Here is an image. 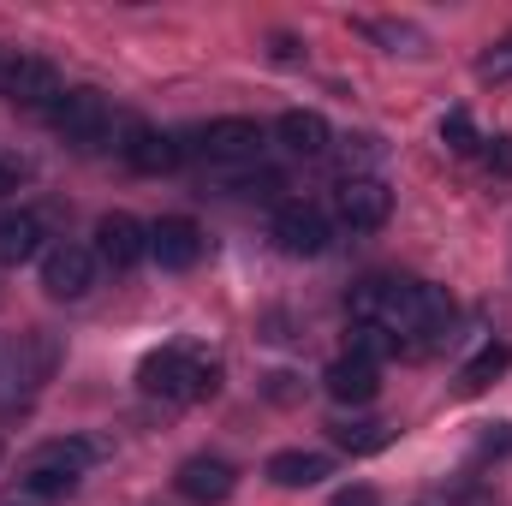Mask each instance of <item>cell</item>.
I'll return each instance as SVG.
<instances>
[{
	"label": "cell",
	"mask_w": 512,
	"mask_h": 506,
	"mask_svg": "<svg viewBox=\"0 0 512 506\" xmlns=\"http://www.w3.org/2000/svg\"><path fill=\"white\" fill-rule=\"evenodd\" d=\"M322 387H328V399H340V405H370V399L382 393V370L364 364V358H334L328 376H322Z\"/></svg>",
	"instance_id": "5bb4252c"
},
{
	"label": "cell",
	"mask_w": 512,
	"mask_h": 506,
	"mask_svg": "<svg viewBox=\"0 0 512 506\" xmlns=\"http://www.w3.org/2000/svg\"><path fill=\"white\" fill-rule=\"evenodd\" d=\"M274 245L286 256H322L328 251V215L316 203H304V197L280 203L274 209Z\"/></svg>",
	"instance_id": "52a82bcc"
},
{
	"label": "cell",
	"mask_w": 512,
	"mask_h": 506,
	"mask_svg": "<svg viewBox=\"0 0 512 506\" xmlns=\"http://www.w3.org/2000/svg\"><path fill=\"white\" fill-rule=\"evenodd\" d=\"M48 120H54V131H60L66 143H78V149H96V143L114 137V108H108L102 90H66Z\"/></svg>",
	"instance_id": "5b68a950"
},
{
	"label": "cell",
	"mask_w": 512,
	"mask_h": 506,
	"mask_svg": "<svg viewBox=\"0 0 512 506\" xmlns=\"http://www.w3.org/2000/svg\"><path fill=\"white\" fill-rule=\"evenodd\" d=\"M0 96H6L18 114H54V102L66 96V84H60V72H54L48 60L24 54V60H12V66L0 72Z\"/></svg>",
	"instance_id": "8992f818"
},
{
	"label": "cell",
	"mask_w": 512,
	"mask_h": 506,
	"mask_svg": "<svg viewBox=\"0 0 512 506\" xmlns=\"http://www.w3.org/2000/svg\"><path fill=\"white\" fill-rule=\"evenodd\" d=\"M346 310L358 328H382L393 340H435L453 328V298L423 280H387V274L364 280V286H352Z\"/></svg>",
	"instance_id": "6da1fadb"
},
{
	"label": "cell",
	"mask_w": 512,
	"mask_h": 506,
	"mask_svg": "<svg viewBox=\"0 0 512 506\" xmlns=\"http://www.w3.org/2000/svg\"><path fill=\"white\" fill-rule=\"evenodd\" d=\"M24 173H30V167H24L18 155H6V149H0V197H6V191H18V185H24Z\"/></svg>",
	"instance_id": "484cf974"
},
{
	"label": "cell",
	"mask_w": 512,
	"mask_h": 506,
	"mask_svg": "<svg viewBox=\"0 0 512 506\" xmlns=\"http://www.w3.org/2000/svg\"><path fill=\"white\" fill-rule=\"evenodd\" d=\"M507 370H512V346H501V340H495V346H483V352L459 370V393H483L489 381H501Z\"/></svg>",
	"instance_id": "d6986e66"
},
{
	"label": "cell",
	"mask_w": 512,
	"mask_h": 506,
	"mask_svg": "<svg viewBox=\"0 0 512 506\" xmlns=\"http://www.w3.org/2000/svg\"><path fill=\"white\" fill-rule=\"evenodd\" d=\"M179 495L197 506H221L227 495H233V483H239V471L227 465V459H215V453H197V459H185L179 465Z\"/></svg>",
	"instance_id": "7c38bea8"
},
{
	"label": "cell",
	"mask_w": 512,
	"mask_h": 506,
	"mask_svg": "<svg viewBox=\"0 0 512 506\" xmlns=\"http://www.w3.org/2000/svg\"><path fill=\"white\" fill-rule=\"evenodd\" d=\"M149 256V227H137L131 215H102L96 221V262H108L114 274H126V268H137Z\"/></svg>",
	"instance_id": "30bf717a"
},
{
	"label": "cell",
	"mask_w": 512,
	"mask_h": 506,
	"mask_svg": "<svg viewBox=\"0 0 512 506\" xmlns=\"http://www.w3.org/2000/svg\"><path fill=\"white\" fill-rule=\"evenodd\" d=\"M370 36H382V42H393V48H405V54H417L423 48V36L411 30V24H364Z\"/></svg>",
	"instance_id": "cb8c5ba5"
},
{
	"label": "cell",
	"mask_w": 512,
	"mask_h": 506,
	"mask_svg": "<svg viewBox=\"0 0 512 506\" xmlns=\"http://www.w3.org/2000/svg\"><path fill=\"white\" fill-rule=\"evenodd\" d=\"M280 143L292 155H322L328 149V120L310 114V108H292V114H280Z\"/></svg>",
	"instance_id": "ac0fdd59"
},
{
	"label": "cell",
	"mask_w": 512,
	"mask_h": 506,
	"mask_svg": "<svg viewBox=\"0 0 512 506\" xmlns=\"http://www.w3.org/2000/svg\"><path fill=\"white\" fill-rule=\"evenodd\" d=\"M149 256L161 262V268H191L197 256H203V233H197V221H185V215H167V221H155L149 227Z\"/></svg>",
	"instance_id": "4fadbf2b"
},
{
	"label": "cell",
	"mask_w": 512,
	"mask_h": 506,
	"mask_svg": "<svg viewBox=\"0 0 512 506\" xmlns=\"http://www.w3.org/2000/svg\"><path fill=\"white\" fill-rule=\"evenodd\" d=\"M90 280H96V251L66 245V239L42 251V292H48V298H84Z\"/></svg>",
	"instance_id": "ba28073f"
},
{
	"label": "cell",
	"mask_w": 512,
	"mask_h": 506,
	"mask_svg": "<svg viewBox=\"0 0 512 506\" xmlns=\"http://www.w3.org/2000/svg\"><path fill=\"white\" fill-rule=\"evenodd\" d=\"M328 471H334V459H328V453H304V447L268 459V483H280V489H310V483H322Z\"/></svg>",
	"instance_id": "2e32d148"
},
{
	"label": "cell",
	"mask_w": 512,
	"mask_h": 506,
	"mask_svg": "<svg viewBox=\"0 0 512 506\" xmlns=\"http://www.w3.org/2000/svg\"><path fill=\"white\" fill-rule=\"evenodd\" d=\"M54 358H60V346L42 328L0 334V417L6 411H24L42 393V381L54 376Z\"/></svg>",
	"instance_id": "7a4b0ae2"
},
{
	"label": "cell",
	"mask_w": 512,
	"mask_h": 506,
	"mask_svg": "<svg viewBox=\"0 0 512 506\" xmlns=\"http://www.w3.org/2000/svg\"><path fill=\"white\" fill-rule=\"evenodd\" d=\"M334 209H340V221L352 233H376L387 215H393V191H387L382 179H346L340 197H334Z\"/></svg>",
	"instance_id": "8fae6325"
},
{
	"label": "cell",
	"mask_w": 512,
	"mask_h": 506,
	"mask_svg": "<svg viewBox=\"0 0 512 506\" xmlns=\"http://www.w3.org/2000/svg\"><path fill=\"white\" fill-rule=\"evenodd\" d=\"M328 435H334V447H346V453H382V447H387V423H376V417L334 423Z\"/></svg>",
	"instance_id": "ffe728a7"
},
{
	"label": "cell",
	"mask_w": 512,
	"mask_h": 506,
	"mask_svg": "<svg viewBox=\"0 0 512 506\" xmlns=\"http://www.w3.org/2000/svg\"><path fill=\"white\" fill-rule=\"evenodd\" d=\"M346 340H352V352H346V358H364V364H376V370H382L387 352H399V340H393V334H382V328H358V322H352V334H346Z\"/></svg>",
	"instance_id": "44dd1931"
},
{
	"label": "cell",
	"mask_w": 512,
	"mask_h": 506,
	"mask_svg": "<svg viewBox=\"0 0 512 506\" xmlns=\"http://www.w3.org/2000/svg\"><path fill=\"white\" fill-rule=\"evenodd\" d=\"M137 387H143L149 399H173V405H191V399L215 393V364H209L197 346H161V352H149V358H143V370H137Z\"/></svg>",
	"instance_id": "3957f363"
},
{
	"label": "cell",
	"mask_w": 512,
	"mask_h": 506,
	"mask_svg": "<svg viewBox=\"0 0 512 506\" xmlns=\"http://www.w3.org/2000/svg\"><path fill=\"white\" fill-rule=\"evenodd\" d=\"M90 459H96V447L90 441H42L30 459H24V495L30 501H60V495H72L78 489V477L90 471Z\"/></svg>",
	"instance_id": "277c9868"
},
{
	"label": "cell",
	"mask_w": 512,
	"mask_h": 506,
	"mask_svg": "<svg viewBox=\"0 0 512 506\" xmlns=\"http://www.w3.org/2000/svg\"><path fill=\"white\" fill-rule=\"evenodd\" d=\"M36 251H42V215H6L0 221V268L30 262Z\"/></svg>",
	"instance_id": "e0dca14e"
},
{
	"label": "cell",
	"mask_w": 512,
	"mask_h": 506,
	"mask_svg": "<svg viewBox=\"0 0 512 506\" xmlns=\"http://www.w3.org/2000/svg\"><path fill=\"white\" fill-rule=\"evenodd\" d=\"M328 506H382V495H376L370 483H352V489H340Z\"/></svg>",
	"instance_id": "4316f807"
},
{
	"label": "cell",
	"mask_w": 512,
	"mask_h": 506,
	"mask_svg": "<svg viewBox=\"0 0 512 506\" xmlns=\"http://www.w3.org/2000/svg\"><path fill=\"white\" fill-rule=\"evenodd\" d=\"M191 149H197L203 161H215V167H227V161H256L262 126H256V120H209V126L191 137Z\"/></svg>",
	"instance_id": "9c48e42d"
},
{
	"label": "cell",
	"mask_w": 512,
	"mask_h": 506,
	"mask_svg": "<svg viewBox=\"0 0 512 506\" xmlns=\"http://www.w3.org/2000/svg\"><path fill=\"white\" fill-rule=\"evenodd\" d=\"M126 161L137 167V173H173V167L185 161V143H179V137H167V131L137 126V131H131V143H126Z\"/></svg>",
	"instance_id": "9a60e30c"
},
{
	"label": "cell",
	"mask_w": 512,
	"mask_h": 506,
	"mask_svg": "<svg viewBox=\"0 0 512 506\" xmlns=\"http://www.w3.org/2000/svg\"><path fill=\"white\" fill-rule=\"evenodd\" d=\"M483 161H489V173L512 179V137H489V143H483Z\"/></svg>",
	"instance_id": "d4e9b609"
},
{
	"label": "cell",
	"mask_w": 512,
	"mask_h": 506,
	"mask_svg": "<svg viewBox=\"0 0 512 506\" xmlns=\"http://www.w3.org/2000/svg\"><path fill=\"white\" fill-rule=\"evenodd\" d=\"M441 143H447L453 155H471V149H477V131H471V114H465V108H453V114L441 120Z\"/></svg>",
	"instance_id": "7402d4cb"
},
{
	"label": "cell",
	"mask_w": 512,
	"mask_h": 506,
	"mask_svg": "<svg viewBox=\"0 0 512 506\" xmlns=\"http://www.w3.org/2000/svg\"><path fill=\"white\" fill-rule=\"evenodd\" d=\"M477 78H483V84H507L512 78V36H501V42L477 60Z\"/></svg>",
	"instance_id": "603a6c76"
}]
</instances>
